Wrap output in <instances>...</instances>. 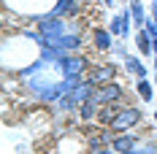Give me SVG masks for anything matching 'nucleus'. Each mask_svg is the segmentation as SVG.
<instances>
[{
	"label": "nucleus",
	"mask_w": 157,
	"mask_h": 154,
	"mask_svg": "<svg viewBox=\"0 0 157 154\" xmlns=\"http://www.w3.org/2000/svg\"><path fill=\"white\" fill-rule=\"evenodd\" d=\"M125 97H127V87L119 81V78L100 84V87L95 89V95H92V100L98 103V106H103V103H122Z\"/></svg>",
	"instance_id": "obj_2"
},
{
	"label": "nucleus",
	"mask_w": 157,
	"mask_h": 154,
	"mask_svg": "<svg viewBox=\"0 0 157 154\" xmlns=\"http://www.w3.org/2000/svg\"><path fill=\"white\" fill-rule=\"evenodd\" d=\"M155 100H157V97H155Z\"/></svg>",
	"instance_id": "obj_13"
},
{
	"label": "nucleus",
	"mask_w": 157,
	"mask_h": 154,
	"mask_svg": "<svg viewBox=\"0 0 157 154\" xmlns=\"http://www.w3.org/2000/svg\"><path fill=\"white\" fill-rule=\"evenodd\" d=\"M136 46H138V54L141 57H149V54H155V46H152V35L146 27H138L136 32Z\"/></svg>",
	"instance_id": "obj_7"
},
{
	"label": "nucleus",
	"mask_w": 157,
	"mask_h": 154,
	"mask_svg": "<svg viewBox=\"0 0 157 154\" xmlns=\"http://www.w3.org/2000/svg\"><path fill=\"white\" fill-rule=\"evenodd\" d=\"M141 122H144V111L138 106H133V103H127V100H125V103L119 106V111H117L111 127H114V133H127V130L141 127Z\"/></svg>",
	"instance_id": "obj_1"
},
{
	"label": "nucleus",
	"mask_w": 157,
	"mask_h": 154,
	"mask_svg": "<svg viewBox=\"0 0 157 154\" xmlns=\"http://www.w3.org/2000/svg\"><path fill=\"white\" fill-rule=\"evenodd\" d=\"M111 51H114V54H117V57H122V60H125V57H127V49L122 46V43H119V41H117V43H114V49H111Z\"/></svg>",
	"instance_id": "obj_11"
},
{
	"label": "nucleus",
	"mask_w": 157,
	"mask_h": 154,
	"mask_svg": "<svg viewBox=\"0 0 157 154\" xmlns=\"http://www.w3.org/2000/svg\"><path fill=\"white\" fill-rule=\"evenodd\" d=\"M122 70H125L127 76H136V78H146V65H144L138 57H130L127 54L125 60H122Z\"/></svg>",
	"instance_id": "obj_6"
},
{
	"label": "nucleus",
	"mask_w": 157,
	"mask_h": 154,
	"mask_svg": "<svg viewBox=\"0 0 157 154\" xmlns=\"http://www.w3.org/2000/svg\"><path fill=\"white\" fill-rule=\"evenodd\" d=\"M90 38H92V46L98 49L100 54H109L111 49H114V43H117V41H114V32H111L109 27H95Z\"/></svg>",
	"instance_id": "obj_4"
},
{
	"label": "nucleus",
	"mask_w": 157,
	"mask_h": 154,
	"mask_svg": "<svg viewBox=\"0 0 157 154\" xmlns=\"http://www.w3.org/2000/svg\"><path fill=\"white\" fill-rule=\"evenodd\" d=\"M130 14H133V24H138V27H144L149 19H146V14H144V3L141 0H130Z\"/></svg>",
	"instance_id": "obj_10"
},
{
	"label": "nucleus",
	"mask_w": 157,
	"mask_h": 154,
	"mask_svg": "<svg viewBox=\"0 0 157 154\" xmlns=\"http://www.w3.org/2000/svg\"><path fill=\"white\" fill-rule=\"evenodd\" d=\"M155 84H157V76H155Z\"/></svg>",
	"instance_id": "obj_12"
},
{
	"label": "nucleus",
	"mask_w": 157,
	"mask_h": 154,
	"mask_svg": "<svg viewBox=\"0 0 157 154\" xmlns=\"http://www.w3.org/2000/svg\"><path fill=\"white\" fill-rule=\"evenodd\" d=\"M54 16H63V19H76L81 14V0H57L54 8H52Z\"/></svg>",
	"instance_id": "obj_5"
},
{
	"label": "nucleus",
	"mask_w": 157,
	"mask_h": 154,
	"mask_svg": "<svg viewBox=\"0 0 157 154\" xmlns=\"http://www.w3.org/2000/svg\"><path fill=\"white\" fill-rule=\"evenodd\" d=\"M98 103L95 100H84L81 106H78V111H76V116L81 119V122H95V116H98Z\"/></svg>",
	"instance_id": "obj_8"
},
{
	"label": "nucleus",
	"mask_w": 157,
	"mask_h": 154,
	"mask_svg": "<svg viewBox=\"0 0 157 154\" xmlns=\"http://www.w3.org/2000/svg\"><path fill=\"white\" fill-rule=\"evenodd\" d=\"M117 76H119V65L106 60V62H95L92 68L87 70L84 78H87L90 84H95V87H100V84H106V81H114Z\"/></svg>",
	"instance_id": "obj_3"
},
{
	"label": "nucleus",
	"mask_w": 157,
	"mask_h": 154,
	"mask_svg": "<svg viewBox=\"0 0 157 154\" xmlns=\"http://www.w3.org/2000/svg\"><path fill=\"white\" fill-rule=\"evenodd\" d=\"M136 92H138V97H141L144 103H152L157 95H155V89H152V81L149 78H138L136 81Z\"/></svg>",
	"instance_id": "obj_9"
}]
</instances>
